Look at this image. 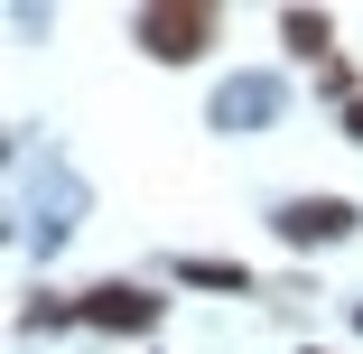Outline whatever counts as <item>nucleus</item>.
I'll return each instance as SVG.
<instances>
[{
    "label": "nucleus",
    "mask_w": 363,
    "mask_h": 354,
    "mask_svg": "<svg viewBox=\"0 0 363 354\" xmlns=\"http://www.w3.org/2000/svg\"><path fill=\"white\" fill-rule=\"evenodd\" d=\"M130 47L150 65H196L224 47V10H205V0H150V10H130Z\"/></svg>",
    "instance_id": "obj_1"
},
{
    "label": "nucleus",
    "mask_w": 363,
    "mask_h": 354,
    "mask_svg": "<svg viewBox=\"0 0 363 354\" xmlns=\"http://www.w3.org/2000/svg\"><path fill=\"white\" fill-rule=\"evenodd\" d=\"M270 233H279L289 252H326V243L363 233V205H354V196H279V205H270Z\"/></svg>",
    "instance_id": "obj_2"
},
{
    "label": "nucleus",
    "mask_w": 363,
    "mask_h": 354,
    "mask_svg": "<svg viewBox=\"0 0 363 354\" xmlns=\"http://www.w3.org/2000/svg\"><path fill=\"white\" fill-rule=\"evenodd\" d=\"M75 317H84L94 336H130V345H140V336L159 326V289H140V280H94V289L75 299Z\"/></svg>",
    "instance_id": "obj_3"
},
{
    "label": "nucleus",
    "mask_w": 363,
    "mask_h": 354,
    "mask_svg": "<svg viewBox=\"0 0 363 354\" xmlns=\"http://www.w3.org/2000/svg\"><path fill=\"white\" fill-rule=\"evenodd\" d=\"M177 289H214V299H252V270L233 261V252H177V261H159Z\"/></svg>",
    "instance_id": "obj_4"
},
{
    "label": "nucleus",
    "mask_w": 363,
    "mask_h": 354,
    "mask_svg": "<svg viewBox=\"0 0 363 354\" xmlns=\"http://www.w3.org/2000/svg\"><path fill=\"white\" fill-rule=\"evenodd\" d=\"M279 47L326 75V65H335V10H279Z\"/></svg>",
    "instance_id": "obj_5"
},
{
    "label": "nucleus",
    "mask_w": 363,
    "mask_h": 354,
    "mask_svg": "<svg viewBox=\"0 0 363 354\" xmlns=\"http://www.w3.org/2000/svg\"><path fill=\"white\" fill-rule=\"evenodd\" d=\"M261 112H270V84H261V75L224 84V103H214V121H224V131H261Z\"/></svg>",
    "instance_id": "obj_6"
},
{
    "label": "nucleus",
    "mask_w": 363,
    "mask_h": 354,
    "mask_svg": "<svg viewBox=\"0 0 363 354\" xmlns=\"http://www.w3.org/2000/svg\"><path fill=\"white\" fill-rule=\"evenodd\" d=\"M38 326H84V317H75V299H56V289H28V299H19V336H38Z\"/></svg>",
    "instance_id": "obj_7"
},
{
    "label": "nucleus",
    "mask_w": 363,
    "mask_h": 354,
    "mask_svg": "<svg viewBox=\"0 0 363 354\" xmlns=\"http://www.w3.org/2000/svg\"><path fill=\"white\" fill-rule=\"evenodd\" d=\"M317 94H326V103H354V94H363V84H354V65H345V56H335V65H326V75H317Z\"/></svg>",
    "instance_id": "obj_8"
},
{
    "label": "nucleus",
    "mask_w": 363,
    "mask_h": 354,
    "mask_svg": "<svg viewBox=\"0 0 363 354\" xmlns=\"http://www.w3.org/2000/svg\"><path fill=\"white\" fill-rule=\"evenodd\" d=\"M335 131H345V140H354V150H363V94L345 103V121H335Z\"/></svg>",
    "instance_id": "obj_9"
},
{
    "label": "nucleus",
    "mask_w": 363,
    "mask_h": 354,
    "mask_svg": "<svg viewBox=\"0 0 363 354\" xmlns=\"http://www.w3.org/2000/svg\"><path fill=\"white\" fill-rule=\"evenodd\" d=\"M354 326H363V308H354Z\"/></svg>",
    "instance_id": "obj_10"
}]
</instances>
